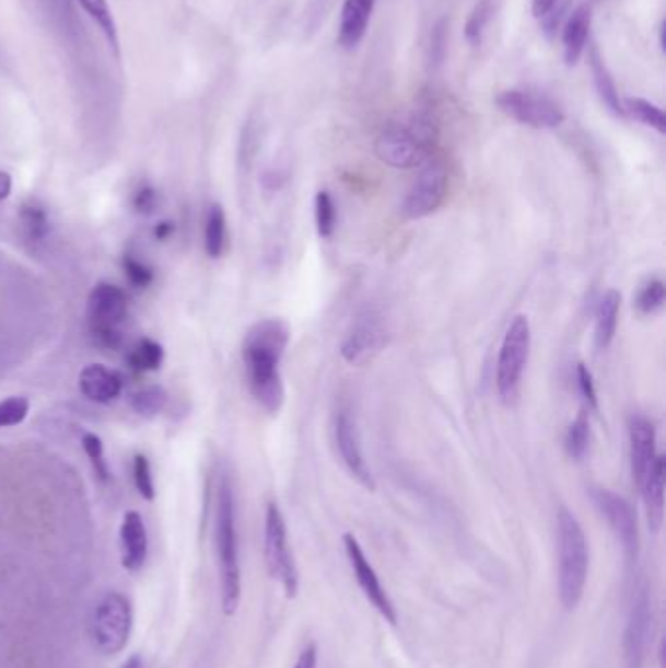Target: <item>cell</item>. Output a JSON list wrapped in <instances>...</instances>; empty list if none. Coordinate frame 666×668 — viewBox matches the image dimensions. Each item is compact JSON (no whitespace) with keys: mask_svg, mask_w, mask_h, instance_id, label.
Returning <instances> with one entry per match:
<instances>
[{"mask_svg":"<svg viewBox=\"0 0 666 668\" xmlns=\"http://www.w3.org/2000/svg\"><path fill=\"white\" fill-rule=\"evenodd\" d=\"M174 231H176V227L171 221H161V223H156L155 227V239L156 241H166V239H171Z\"/></svg>","mask_w":666,"mask_h":668,"instance_id":"b9f144b4","label":"cell"},{"mask_svg":"<svg viewBox=\"0 0 666 668\" xmlns=\"http://www.w3.org/2000/svg\"><path fill=\"white\" fill-rule=\"evenodd\" d=\"M265 557L266 567L272 578L280 580L285 597L293 598L300 588V573L293 561L292 550L288 543V528L282 510L276 503H270L265 516Z\"/></svg>","mask_w":666,"mask_h":668,"instance_id":"52a82bcc","label":"cell"},{"mask_svg":"<svg viewBox=\"0 0 666 668\" xmlns=\"http://www.w3.org/2000/svg\"><path fill=\"white\" fill-rule=\"evenodd\" d=\"M639 488H641L643 503H645L649 530L658 533L665 522V458L663 456H657V460L649 470L647 477Z\"/></svg>","mask_w":666,"mask_h":668,"instance_id":"ac0fdd59","label":"cell"},{"mask_svg":"<svg viewBox=\"0 0 666 668\" xmlns=\"http://www.w3.org/2000/svg\"><path fill=\"white\" fill-rule=\"evenodd\" d=\"M447 196V171L442 163H429L420 171L417 181L402 201V214L409 219L429 217L442 208Z\"/></svg>","mask_w":666,"mask_h":668,"instance_id":"8fae6325","label":"cell"},{"mask_svg":"<svg viewBox=\"0 0 666 668\" xmlns=\"http://www.w3.org/2000/svg\"><path fill=\"white\" fill-rule=\"evenodd\" d=\"M283 182H285V176H283L282 172H270V174H266L265 184L268 191H280L283 186Z\"/></svg>","mask_w":666,"mask_h":668,"instance_id":"7bdbcfd3","label":"cell"},{"mask_svg":"<svg viewBox=\"0 0 666 668\" xmlns=\"http://www.w3.org/2000/svg\"><path fill=\"white\" fill-rule=\"evenodd\" d=\"M576 385H579V393H581L586 408L598 411V393L594 388L593 373L584 366L583 361L576 366Z\"/></svg>","mask_w":666,"mask_h":668,"instance_id":"74e56055","label":"cell"},{"mask_svg":"<svg viewBox=\"0 0 666 668\" xmlns=\"http://www.w3.org/2000/svg\"><path fill=\"white\" fill-rule=\"evenodd\" d=\"M83 450L86 458L91 460L92 470L96 473V477L101 479L102 483L110 481V468H108V461H106L101 436L92 433L84 434Z\"/></svg>","mask_w":666,"mask_h":668,"instance_id":"d6a6232c","label":"cell"},{"mask_svg":"<svg viewBox=\"0 0 666 668\" xmlns=\"http://www.w3.org/2000/svg\"><path fill=\"white\" fill-rule=\"evenodd\" d=\"M315 223L320 239H330L337 229V204L329 192L320 191L315 196Z\"/></svg>","mask_w":666,"mask_h":668,"instance_id":"4dcf8cb0","label":"cell"},{"mask_svg":"<svg viewBox=\"0 0 666 668\" xmlns=\"http://www.w3.org/2000/svg\"><path fill=\"white\" fill-rule=\"evenodd\" d=\"M649 625H651L649 598L645 592H641L631 608L630 623H628V633H626V655L633 668L639 667L643 650L647 645Z\"/></svg>","mask_w":666,"mask_h":668,"instance_id":"ffe728a7","label":"cell"},{"mask_svg":"<svg viewBox=\"0 0 666 668\" xmlns=\"http://www.w3.org/2000/svg\"><path fill=\"white\" fill-rule=\"evenodd\" d=\"M292 338L282 319H265L248 329L243 343V361L250 395L270 415H278L285 401L280 364Z\"/></svg>","mask_w":666,"mask_h":668,"instance_id":"6da1fadb","label":"cell"},{"mask_svg":"<svg viewBox=\"0 0 666 668\" xmlns=\"http://www.w3.org/2000/svg\"><path fill=\"white\" fill-rule=\"evenodd\" d=\"M79 388L84 398L98 403V405H110L124 391V380L118 371H112L102 364L86 366L79 376Z\"/></svg>","mask_w":666,"mask_h":668,"instance_id":"e0dca14e","label":"cell"},{"mask_svg":"<svg viewBox=\"0 0 666 668\" xmlns=\"http://www.w3.org/2000/svg\"><path fill=\"white\" fill-rule=\"evenodd\" d=\"M344 550H347L350 567L357 575L358 585L362 588L364 597L372 602L382 618H385V622L397 625V610L393 606L392 598L387 595V590L377 577L372 563L365 557L364 550H362V545L358 542L354 533H344Z\"/></svg>","mask_w":666,"mask_h":668,"instance_id":"7c38bea8","label":"cell"},{"mask_svg":"<svg viewBox=\"0 0 666 668\" xmlns=\"http://www.w3.org/2000/svg\"><path fill=\"white\" fill-rule=\"evenodd\" d=\"M317 663H319V650H317L315 643H309L302 650L300 659L295 660V667L293 668H317Z\"/></svg>","mask_w":666,"mask_h":668,"instance_id":"ab89813d","label":"cell"},{"mask_svg":"<svg viewBox=\"0 0 666 668\" xmlns=\"http://www.w3.org/2000/svg\"><path fill=\"white\" fill-rule=\"evenodd\" d=\"M79 4H81V7L89 12V16L101 26L104 36H106L108 44H110L112 51L118 55V26H116V20H114V14H112L110 7H108V0H79Z\"/></svg>","mask_w":666,"mask_h":668,"instance_id":"484cf974","label":"cell"},{"mask_svg":"<svg viewBox=\"0 0 666 668\" xmlns=\"http://www.w3.org/2000/svg\"><path fill=\"white\" fill-rule=\"evenodd\" d=\"M10 192H12V178L9 172L0 171V201L9 198Z\"/></svg>","mask_w":666,"mask_h":668,"instance_id":"ee69618b","label":"cell"},{"mask_svg":"<svg viewBox=\"0 0 666 668\" xmlns=\"http://www.w3.org/2000/svg\"><path fill=\"white\" fill-rule=\"evenodd\" d=\"M119 550H121V565L124 569H141L145 565L149 553V538L143 518L136 510H129L121 520L119 528Z\"/></svg>","mask_w":666,"mask_h":668,"instance_id":"2e32d148","label":"cell"},{"mask_svg":"<svg viewBox=\"0 0 666 668\" xmlns=\"http://www.w3.org/2000/svg\"><path fill=\"white\" fill-rule=\"evenodd\" d=\"M119 668H143V660H141L139 655H133V657H129Z\"/></svg>","mask_w":666,"mask_h":668,"instance_id":"f6af8a7d","label":"cell"},{"mask_svg":"<svg viewBox=\"0 0 666 668\" xmlns=\"http://www.w3.org/2000/svg\"><path fill=\"white\" fill-rule=\"evenodd\" d=\"M588 446H591V425L586 411H581L566 428L565 450L571 460L581 461L588 452Z\"/></svg>","mask_w":666,"mask_h":668,"instance_id":"f1b7e54d","label":"cell"},{"mask_svg":"<svg viewBox=\"0 0 666 668\" xmlns=\"http://www.w3.org/2000/svg\"><path fill=\"white\" fill-rule=\"evenodd\" d=\"M666 286L665 281L653 278L643 288L639 289L635 298V308L641 315H655L665 308Z\"/></svg>","mask_w":666,"mask_h":668,"instance_id":"1f68e13d","label":"cell"},{"mask_svg":"<svg viewBox=\"0 0 666 668\" xmlns=\"http://www.w3.org/2000/svg\"><path fill=\"white\" fill-rule=\"evenodd\" d=\"M436 131L430 119L419 118L411 126H387L375 139V154L393 169H414L427 163Z\"/></svg>","mask_w":666,"mask_h":668,"instance_id":"277c9868","label":"cell"},{"mask_svg":"<svg viewBox=\"0 0 666 668\" xmlns=\"http://www.w3.org/2000/svg\"><path fill=\"white\" fill-rule=\"evenodd\" d=\"M133 481H136V487H138L141 497L145 498V500H153L155 498L153 471H151V463H149L143 453H138L133 458Z\"/></svg>","mask_w":666,"mask_h":668,"instance_id":"d590c367","label":"cell"},{"mask_svg":"<svg viewBox=\"0 0 666 668\" xmlns=\"http://www.w3.org/2000/svg\"><path fill=\"white\" fill-rule=\"evenodd\" d=\"M121 268H124V274H126V278H128L129 284H131L133 288H149V286L153 284V280H155V272H153V268L147 266L145 263H141L139 258L131 256V254H126V256L121 258Z\"/></svg>","mask_w":666,"mask_h":668,"instance_id":"836d02e7","label":"cell"},{"mask_svg":"<svg viewBox=\"0 0 666 668\" xmlns=\"http://www.w3.org/2000/svg\"><path fill=\"white\" fill-rule=\"evenodd\" d=\"M375 2L377 0H344L340 12V32H338L340 46L354 49L364 39Z\"/></svg>","mask_w":666,"mask_h":668,"instance_id":"d6986e66","label":"cell"},{"mask_svg":"<svg viewBox=\"0 0 666 668\" xmlns=\"http://www.w3.org/2000/svg\"><path fill=\"white\" fill-rule=\"evenodd\" d=\"M489 14H491V2H489V0H481V2L475 7L469 20H467L466 37L471 46L481 44L484 26H487V22H489Z\"/></svg>","mask_w":666,"mask_h":668,"instance_id":"8d00e7d4","label":"cell"},{"mask_svg":"<svg viewBox=\"0 0 666 668\" xmlns=\"http://www.w3.org/2000/svg\"><path fill=\"white\" fill-rule=\"evenodd\" d=\"M499 108L522 126L534 129H556L563 124L565 114L553 100L531 91H504L496 96Z\"/></svg>","mask_w":666,"mask_h":668,"instance_id":"9c48e42d","label":"cell"},{"mask_svg":"<svg viewBox=\"0 0 666 668\" xmlns=\"http://www.w3.org/2000/svg\"><path fill=\"white\" fill-rule=\"evenodd\" d=\"M156 204H159V194H156L155 188H151V186H141V188L133 194V208H136L138 214L151 216L156 209Z\"/></svg>","mask_w":666,"mask_h":668,"instance_id":"f35d334b","label":"cell"},{"mask_svg":"<svg viewBox=\"0 0 666 668\" xmlns=\"http://www.w3.org/2000/svg\"><path fill=\"white\" fill-rule=\"evenodd\" d=\"M128 315V296L124 289L101 281L92 288L89 296V325L94 341L102 348H118L121 344V333L118 326Z\"/></svg>","mask_w":666,"mask_h":668,"instance_id":"8992f818","label":"cell"},{"mask_svg":"<svg viewBox=\"0 0 666 668\" xmlns=\"http://www.w3.org/2000/svg\"><path fill=\"white\" fill-rule=\"evenodd\" d=\"M531 329L528 316L516 315L502 338L496 361V389L504 405H514L521 395L522 378L528 366Z\"/></svg>","mask_w":666,"mask_h":668,"instance_id":"5b68a950","label":"cell"},{"mask_svg":"<svg viewBox=\"0 0 666 668\" xmlns=\"http://www.w3.org/2000/svg\"><path fill=\"white\" fill-rule=\"evenodd\" d=\"M133 625V612L128 598L108 592L102 598L92 618V640L104 655H118L126 649Z\"/></svg>","mask_w":666,"mask_h":668,"instance_id":"ba28073f","label":"cell"},{"mask_svg":"<svg viewBox=\"0 0 666 668\" xmlns=\"http://www.w3.org/2000/svg\"><path fill=\"white\" fill-rule=\"evenodd\" d=\"M129 366L131 370L145 373V371H155L163 366L165 361V348L161 344L155 343L153 338H141L138 344L131 348L129 353Z\"/></svg>","mask_w":666,"mask_h":668,"instance_id":"d4e9b609","label":"cell"},{"mask_svg":"<svg viewBox=\"0 0 666 668\" xmlns=\"http://www.w3.org/2000/svg\"><path fill=\"white\" fill-rule=\"evenodd\" d=\"M591 34V10L576 9L571 19L566 20L563 27V57L569 67L579 64V59L583 57Z\"/></svg>","mask_w":666,"mask_h":668,"instance_id":"7402d4cb","label":"cell"},{"mask_svg":"<svg viewBox=\"0 0 666 668\" xmlns=\"http://www.w3.org/2000/svg\"><path fill=\"white\" fill-rule=\"evenodd\" d=\"M628 430H630L631 475L633 483L641 487L651 465L657 460V428L647 416L631 415Z\"/></svg>","mask_w":666,"mask_h":668,"instance_id":"9a60e30c","label":"cell"},{"mask_svg":"<svg viewBox=\"0 0 666 668\" xmlns=\"http://www.w3.org/2000/svg\"><path fill=\"white\" fill-rule=\"evenodd\" d=\"M621 293L618 289H608L604 293L594 315V343L598 350H608L614 343L618 331V316H620Z\"/></svg>","mask_w":666,"mask_h":668,"instance_id":"44dd1931","label":"cell"},{"mask_svg":"<svg viewBox=\"0 0 666 668\" xmlns=\"http://www.w3.org/2000/svg\"><path fill=\"white\" fill-rule=\"evenodd\" d=\"M591 67H593L594 84H596V91H598V96L603 100L604 106L610 110L614 116H623V106H621L620 96L616 92V84L611 81L610 72H608L600 55L596 51L591 55Z\"/></svg>","mask_w":666,"mask_h":668,"instance_id":"cb8c5ba5","label":"cell"},{"mask_svg":"<svg viewBox=\"0 0 666 668\" xmlns=\"http://www.w3.org/2000/svg\"><path fill=\"white\" fill-rule=\"evenodd\" d=\"M28 413L30 401L26 398H9L0 401V428L22 425Z\"/></svg>","mask_w":666,"mask_h":668,"instance_id":"e575fe53","label":"cell"},{"mask_svg":"<svg viewBox=\"0 0 666 668\" xmlns=\"http://www.w3.org/2000/svg\"><path fill=\"white\" fill-rule=\"evenodd\" d=\"M591 497L598 512L610 526L611 532L616 533L628 560H635L639 550L638 516L633 512L630 503L616 495L610 488L604 487L591 488Z\"/></svg>","mask_w":666,"mask_h":668,"instance_id":"30bf717a","label":"cell"},{"mask_svg":"<svg viewBox=\"0 0 666 668\" xmlns=\"http://www.w3.org/2000/svg\"><path fill=\"white\" fill-rule=\"evenodd\" d=\"M203 244H206V253L210 254L211 258H220L225 244H227V217L220 204H213L208 209L206 217V231H203Z\"/></svg>","mask_w":666,"mask_h":668,"instance_id":"603a6c76","label":"cell"},{"mask_svg":"<svg viewBox=\"0 0 666 668\" xmlns=\"http://www.w3.org/2000/svg\"><path fill=\"white\" fill-rule=\"evenodd\" d=\"M557 550H559V598L566 610L581 602L588 577V543L583 526L575 515L561 508L557 515Z\"/></svg>","mask_w":666,"mask_h":668,"instance_id":"3957f363","label":"cell"},{"mask_svg":"<svg viewBox=\"0 0 666 668\" xmlns=\"http://www.w3.org/2000/svg\"><path fill=\"white\" fill-rule=\"evenodd\" d=\"M215 551L220 563L221 606L233 615L241 604V565H238L235 493L229 477L221 479L215 505Z\"/></svg>","mask_w":666,"mask_h":668,"instance_id":"7a4b0ae2","label":"cell"},{"mask_svg":"<svg viewBox=\"0 0 666 668\" xmlns=\"http://www.w3.org/2000/svg\"><path fill=\"white\" fill-rule=\"evenodd\" d=\"M621 106L623 114H630L631 118L638 119L643 126L653 127L661 136L666 134L665 112L653 102L645 99H628L621 102Z\"/></svg>","mask_w":666,"mask_h":668,"instance_id":"4316f807","label":"cell"},{"mask_svg":"<svg viewBox=\"0 0 666 668\" xmlns=\"http://www.w3.org/2000/svg\"><path fill=\"white\" fill-rule=\"evenodd\" d=\"M559 7V0H531V12L536 19H546Z\"/></svg>","mask_w":666,"mask_h":668,"instance_id":"60d3db41","label":"cell"},{"mask_svg":"<svg viewBox=\"0 0 666 668\" xmlns=\"http://www.w3.org/2000/svg\"><path fill=\"white\" fill-rule=\"evenodd\" d=\"M335 442H337L340 460L344 463L348 473L357 479L358 483L367 491H375L374 475L365 461L360 436H358L357 421L350 415L348 408H340L335 416Z\"/></svg>","mask_w":666,"mask_h":668,"instance_id":"5bb4252c","label":"cell"},{"mask_svg":"<svg viewBox=\"0 0 666 668\" xmlns=\"http://www.w3.org/2000/svg\"><path fill=\"white\" fill-rule=\"evenodd\" d=\"M389 341L382 316L365 313L350 329L347 338L340 344V354L350 366H364L375 354L382 353Z\"/></svg>","mask_w":666,"mask_h":668,"instance_id":"4fadbf2b","label":"cell"},{"mask_svg":"<svg viewBox=\"0 0 666 668\" xmlns=\"http://www.w3.org/2000/svg\"><path fill=\"white\" fill-rule=\"evenodd\" d=\"M166 403H168V393L161 385H149L131 398L133 413L143 418H155L161 415L165 411Z\"/></svg>","mask_w":666,"mask_h":668,"instance_id":"f546056e","label":"cell"},{"mask_svg":"<svg viewBox=\"0 0 666 668\" xmlns=\"http://www.w3.org/2000/svg\"><path fill=\"white\" fill-rule=\"evenodd\" d=\"M20 223L24 233L32 241H44L49 233V217L47 211L36 199H28L20 209Z\"/></svg>","mask_w":666,"mask_h":668,"instance_id":"83f0119b","label":"cell"}]
</instances>
